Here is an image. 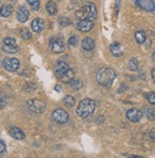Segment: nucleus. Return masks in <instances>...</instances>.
Returning a JSON list of instances; mask_svg holds the SVG:
<instances>
[{"instance_id":"nucleus-16","label":"nucleus","mask_w":155,"mask_h":158,"mask_svg":"<svg viewBox=\"0 0 155 158\" xmlns=\"http://www.w3.org/2000/svg\"><path fill=\"white\" fill-rule=\"evenodd\" d=\"M31 29L35 32H40L44 29V22L41 18H35L31 22Z\"/></svg>"},{"instance_id":"nucleus-6","label":"nucleus","mask_w":155,"mask_h":158,"mask_svg":"<svg viewBox=\"0 0 155 158\" xmlns=\"http://www.w3.org/2000/svg\"><path fill=\"white\" fill-rule=\"evenodd\" d=\"M50 48L51 52H53L54 53H61L65 50V45L61 38L54 37L51 38L50 41Z\"/></svg>"},{"instance_id":"nucleus-27","label":"nucleus","mask_w":155,"mask_h":158,"mask_svg":"<svg viewBox=\"0 0 155 158\" xmlns=\"http://www.w3.org/2000/svg\"><path fill=\"white\" fill-rule=\"evenodd\" d=\"M27 2L30 4L31 9L34 10H38L40 7V2L39 0H27Z\"/></svg>"},{"instance_id":"nucleus-24","label":"nucleus","mask_w":155,"mask_h":158,"mask_svg":"<svg viewBox=\"0 0 155 158\" xmlns=\"http://www.w3.org/2000/svg\"><path fill=\"white\" fill-rule=\"evenodd\" d=\"M73 76H74V73H73V71L72 70H71L70 69V71L66 73L60 80L61 81H63V82H65V83H69V82H71L72 79H73Z\"/></svg>"},{"instance_id":"nucleus-30","label":"nucleus","mask_w":155,"mask_h":158,"mask_svg":"<svg viewBox=\"0 0 155 158\" xmlns=\"http://www.w3.org/2000/svg\"><path fill=\"white\" fill-rule=\"evenodd\" d=\"M7 105V99L6 95L3 93H0V110H2L6 107Z\"/></svg>"},{"instance_id":"nucleus-36","label":"nucleus","mask_w":155,"mask_h":158,"mask_svg":"<svg viewBox=\"0 0 155 158\" xmlns=\"http://www.w3.org/2000/svg\"><path fill=\"white\" fill-rule=\"evenodd\" d=\"M152 60L155 62V51L153 52V53H152Z\"/></svg>"},{"instance_id":"nucleus-7","label":"nucleus","mask_w":155,"mask_h":158,"mask_svg":"<svg viewBox=\"0 0 155 158\" xmlns=\"http://www.w3.org/2000/svg\"><path fill=\"white\" fill-rule=\"evenodd\" d=\"M126 116H127V118H128V121H130L132 123H137L143 117V111L140 110H138V109L132 108V109H129L127 111Z\"/></svg>"},{"instance_id":"nucleus-17","label":"nucleus","mask_w":155,"mask_h":158,"mask_svg":"<svg viewBox=\"0 0 155 158\" xmlns=\"http://www.w3.org/2000/svg\"><path fill=\"white\" fill-rule=\"evenodd\" d=\"M13 10H14V7L12 5L6 4V5L2 6L1 9H0V15L3 17H9L13 14Z\"/></svg>"},{"instance_id":"nucleus-14","label":"nucleus","mask_w":155,"mask_h":158,"mask_svg":"<svg viewBox=\"0 0 155 158\" xmlns=\"http://www.w3.org/2000/svg\"><path fill=\"white\" fill-rule=\"evenodd\" d=\"M109 51L113 56H115V57H120V56H122L124 54V51H123V49H122L121 44L118 42H114L110 45Z\"/></svg>"},{"instance_id":"nucleus-2","label":"nucleus","mask_w":155,"mask_h":158,"mask_svg":"<svg viewBox=\"0 0 155 158\" xmlns=\"http://www.w3.org/2000/svg\"><path fill=\"white\" fill-rule=\"evenodd\" d=\"M95 110V102L91 99V98H85L80 103L76 109L77 115L82 117V118H87L90 115L92 114V112Z\"/></svg>"},{"instance_id":"nucleus-8","label":"nucleus","mask_w":155,"mask_h":158,"mask_svg":"<svg viewBox=\"0 0 155 158\" xmlns=\"http://www.w3.org/2000/svg\"><path fill=\"white\" fill-rule=\"evenodd\" d=\"M69 71H70V67L66 62L58 61L56 64H55V68H54L55 75H56L59 79H61Z\"/></svg>"},{"instance_id":"nucleus-31","label":"nucleus","mask_w":155,"mask_h":158,"mask_svg":"<svg viewBox=\"0 0 155 158\" xmlns=\"http://www.w3.org/2000/svg\"><path fill=\"white\" fill-rule=\"evenodd\" d=\"M68 43H69V45H71V46H76L77 43H78V37H77V35H71L68 40Z\"/></svg>"},{"instance_id":"nucleus-22","label":"nucleus","mask_w":155,"mask_h":158,"mask_svg":"<svg viewBox=\"0 0 155 158\" xmlns=\"http://www.w3.org/2000/svg\"><path fill=\"white\" fill-rule=\"evenodd\" d=\"M63 103L65 104L66 107H68V108H71L74 103H75V99L73 96L71 95H66L63 99Z\"/></svg>"},{"instance_id":"nucleus-25","label":"nucleus","mask_w":155,"mask_h":158,"mask_svg":"<svg viewBox=\"0 0 155 158\" xmlns=\"http://www.w3.org/2000/svg\"><path fill=\"white\" fill-rule=\"evenodd\" d=\"M20 35L24 40H30L31 38V32L27 28H22L20 31Z\"/></svg>"},{"instance_id":"nucleus-26","label":"nucleus","mask_w":155,"mask_h":158,"mask_svg":"<svg viewBox=\"0 0 155 158\" xmlns=\"http://www.w3.org/2000/svg\"><path fill=\"white\" fill-rule=\"evenodd\" d=\"M128 68L129 70L132 71V72H135L138 70L139 68V63H138V60L136 58H131L128 62Z\"/></svg>"},{"instance_id":"nucleus-4","label":"nucleus","mask_w":155,"mask_h":158,"mask_svg":"<svg viewBox=\"0 0 155 158\" xmlns=\"http://www.w3.org/2000/svg\"><path fill=\"white\" fill-rule=\"evenodd\" d=\"M27 107L28 109L34 112V114H43L46 110V104L44 101L37 99V98H34V99H30L27 102Z\"/></svg>"},{"instance_id":"nucleus-15","label":"nucleus","mask_w":155,"mask_h":158,"mask_svg":"<svg viewBox=\"0 0 155 158\" xmlns=\"http://www.w3.org/2000/svg\"><path fill=\"white\" fill-rule=\"evenodd\" d=\"M81 47L85 51H92L95 47V42L91 37H85L81 43Z\"/></svg>"},{"instance_id":"nucleus-23","label":"nucleus","mask_w":155,"mask_h":158,"mask_svg":"<svg viewBox=\"0 0 155 158\" xmlns=\"http://www.w3.org/2000/svg\"><path fill=\"white\" fill-rule=\"evenodd\" d=\"M71 86L74 91H79L83 86V82L80 79H72L71 81Z\"/></svg>"},{"instance_id":"nucleus-19","label":"nucleus","mask_w":155,"mask_h":158,"mask_svg":"<svg viewBox=\"0 0 155 158\" xmlns=\"http://www.w3.org/2000/svg\"><path fill=\"white\" fill-rule=\"evenodd\" d=\"M2 50L5 52H8V53H14V52L19 51V47L16 46V45H7V44H4L3 47H2Z\"/></svg>"},{"instance_id":"nucleus-33","label":"nucleus","mask_w":155,"mask_h":158,"mask_svg":"<svg viewBox=\"0 0 155 158\" xmlns=\"http://www.w3.org/2000/svg\"><path fill=\"white\" fill-rule=\"evenodd\" d=\"M6 151V146L4 144V142L0 141V153H2Z\"/></svg>"},{"instance_id":"nucleus-3","label":"nucleus","mask_w":155,"mask_h":158,"mask_svg":"<svg viewBox=\"0 0 155 158\" xmlns=\"http://www.w3.org/2000/svg\"><path fill=\"white\" fill-rule=\"evenodd\" d=\"M75 15L80 20L88 19V20L93 21L97 15V10H96L95 5L93 3H88V4L84 5L78 10H76Z\"/></svg>"},{"instance_id":"nucleus-37","label":"nucleus","mask_w":155,"mask_h":158,"mask_svg":"<svg viewBox=\"0 0 155 158\" xmlns=\"http://www.w3.org/2000/svg\"><path fill=\"white\" fill-rule=\"evenodd\" d=\"M55 89H56L57 92H60V87L59 86H56V87H55Z\"/></svg>"},{"instance_id":"nucleus-13","label":"nucleus","mask_w":155,"mask_h":158,"mask_svg":"<svg viewBox=\"0 0 155 158\" xmlns=\"http://www.w3.org/2000/svg\"><path fill=\"white\" fill-rule=\"evenodd\" d=\"M29 10L25 6H20L17 10V19L21 23H25L29 18Z\"/></svg>"},{"instance_id":"nucleus-18","label":"nucleus","mask_w":155,"mask_h":158,"mask_svg":"<svg viewBox=\"0 0 155 158\" xmlns=\"http://www.w3.org/2000/svg\"><path fill=\"white\" fill-rule=\"evenodd\" d=\"M134 37H135V40H136V42L138 44H143L147 39L146 33L144 32L143 31H137L135 32V35H134Z\"/></svg>"},{"instance_id":"nucleus-12","label":"nucleus","mask_w":155,"mask_h":158,"mask_svg":"<svg viewBox=\"0 0 155 158\" xmlns=\"http://www.w3.org/2000/svg\"><path fill=\"white\" fill-rule=\"evenodd\" d=\"M9 132H10V136H12L13 138H14L15 140H23L26 137L25 132L17 127H12L10 129Z\"/></svg>"},{"instance_id":"nucleus-28","label":"nucleus","mask_w":155,"mask_h":158,"mask_svg":"<svg viewBox=\"0 0 155 158\" xmlns=\"http://www.w3.org/2000/svg\"><path fill=\"white\" fill-rule=\"evenodd\" d=\"M146 97H147L148 101H149V102L151 105L155 106V93H154V92H149V93H148V94H146Z\"/></svg>"},{"instance_id":"nucleus-9","label":"nucleus","mask_w":155,"mask_h":158,"mask_svg":"<svg viewBox=\"0 0 155 158\" xmlns=\"http://www.w3.org/2000/svg\"><path fill=\"white\" fill-rule=\"evenodd\" d=\"M20 62L16 58H6L3 61L4 69L8 72H15L19 69Z\"/></svg>"},{"instance_id":"nucleus-29","label":"nucleus","mask_w":155,"mask_h":158,"mask_svg":"<svg viewBox=\"0 0 155 158\" xmlns=\"http://www.w3.org/2000/svg\"><path fill=\"white\" fill-rule=\"evenodd\" d=\"M59 23L63 27H67V26H69V25L71 24V21L68 17H60L59 18Z\"/></svg>"},{"instance_id":"nucleus-34","label":"nucleus","mask_w":155,"mask_h":158,"mask_svg":"<svg viewBox=\"0 0 155 158\" xmlns=\"http://www.w3.org/2000/svg\"><path fill=\"white\" fill-rule=\"evenodd\" d=\"M149 135H150V138H151V139H153V140L155 141V128H153V129L150 131Z\"/></svg>"},{"instance_id":"nucleus-20","label":"nucleus","mask_w":155,"mask_h":158,"mask_svg":"<svg viewBox=\"0 0 155 158\" xmlns=\"http://www.w3.org/2000/svg\"><path fill=\"white\" fill-rule=\"evenodd\" d=\"M46 9H47V12L51 15H54L55 14L57 13V7H56V4H55L53 1H49L47 6H46Z\"/></svg>"},{"instance_id":"nucleus-32","label":"nucleus","mask_w":155,"mask_h":158,"mask_svg":"<svg viewBox=\"0 0 155 158\" xmlns=\"http://www.w3.org/2000/svg\"><path fill=\"white\" fill-rule=\"evenodd\" d=\"M4 44L7 45H16V41L14 38H10V37H7L4 39Z\"/></svg>"},{"instance_id":"nucleus-10","label":"nucleus","mask_w":155,"mask_h":158,"mask_svg":"<svg viewBox=\"0 0 155 158\" xmlns=\"http://www.w3.org/2000/svg\"><path fill=\"white\" fill-rule=\"evenodd\" d=\"M135 4L140 9L148 10V12H153L155 10V3L153 0H136Z\"/></svg>"},{"instance_id":"nucleus-5","label":"nucleus","mask_w":155,"mask_h":158,"mask_svg":"<svg viewBox=\"0 0 155 158\" xmlns=\"http://www.w3.org/2000/svg\"><path fill=\"white\" fill-rule=\"evenodd\" d=\"M52 118L58 124H65L69 120V114L63 109H57L52 112Z\"/></svg>"},{"instance_id":"nucleus-21","label":"nucleus","mask_w":155,"mask_h":158,"mask_svg":"<svg viewBox=\"0 0 155 158\" xmlns=\"http://www.w3.org/2000/svg\"><path fill=\"white\" fill-rule=\"evenodd\" d=\"M144 110H145V114L149 120H150V121L155 120V110L154 109H152L150 107H145L144 108Z\"/></svg>"},{"instance_id":"nucleus-1","label":"nucleus","mask_w":155,"mask_h":158,"mask_svg":"<svg viewBox=\"0 0 155 158\" xmlns=\"http://www.w3.org/2000/svg\"><path fill=\"white\" fill-rule=\"evenodd\" d=\"M115 78H116V73L110 68H103L96 74L97 82L105 88L112 87Z\"/></svg>"},{"instance_id":"nucleus-35","label":"nucleus","mask_w":155,"mask_h":158,"mask_svg":"<svg viewBox=\"0 0 155 158\" xmlns=\"http://www.w3.org/2000/svg\"><path fill=\"white\" fill-rule=\"evenodd\" d=\"M151 78H152V81H153L154 84H155V69H153V70L151 71Z\"/></svg>"},{"instance_id":"nucleus-11","label":"nucleus","mask_w":155,"mask_h":158,"mask_svg":"<svg viewBox=\"0 0 155 158\" xmlns=\"http://www.w3.org/2000/svg\"><path fill=\"white\" fill-rule=\"evenodd\" d=\"M94 26L93 21L88 20V19H83L80 20L78 23H77V29L82 32H88L90 31Z\"/></svg>"}]
</instances>
